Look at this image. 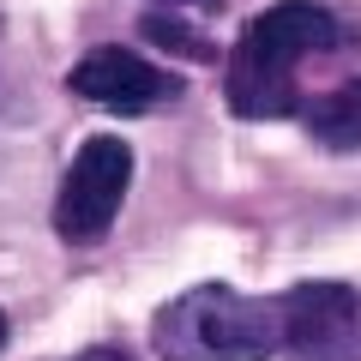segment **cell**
<instances>
[{"instance_id":"cell-4","label":"cell","mask_w":361,"mask_h":361,"mask_svg":"<svg viewBox=\"0 0 361 361\" xmlns=\"http://www.w3.org/2000/svg\"><path fill=\"white\" fill-rule=\"evenodd\" d=\"M283 355L289 361H361V289L295 283L283 301Z\"/></svg>"},{"instance_id":"cell-8","label":"cell","mask_w":361,"mask_h":361,"mask_svg":"<svg viewBox=\"0 0 361 361\" xmlns=\"http://www.w3.org/2000/svg\"><path fill=\"white\" fill-rule=\"evenodd\" d=\"M73 361H133V349H121V343H90V349H78Z\"/></svg>"},{"instance_id":"cell-6","label":"cell","mask_w":361,"mask_h":361,"mask_svg":"<svg viewBox=\"0 0 361 361\" xmlns=\"http://www.w3.org/2000/svg\"><path fill=\"white\" fill-rule=\"evenodd\" d=\"M307 133L331 151H361V78L337 85L331 97H319L307 109Z\"/></svg>"},{"instance_id":"cell-1","label":"cell","mask_w":361,"mask_h":361,"mask_svg":"<svg viewBox=\"0 0 361 361\" xmlns=\"http://www.w3.org/2000/svg\"><path fill=\"white\" fill-rule=\"evenodd\" d=\"M343 25L325 13L319 0H271L265 13L247 18L241 42L229 54V73H223V97H229L235 115L247 121H283L301 109L295 73L301 61L337 49Z\"/></svg>"},{"instance_id":"cell-3","label":"cell","mask_w":361,"mask_h":361,"mask_svg":"<svg viewBox=\"0 0 361 361\" xmlns=\"http://www.w3.org/2000/svg\"><path fill=\"white\" fill-rule=\"evenodd\" d=\"M133 187V145L121 133H97L73 151L54 193V235L66 247H97L121 217V199Z\"/></svg>"},{"instance_id":"cell-5","label":"cell","mask_w":361,"mask_h":361,"mask_svg":"<svg viewBox=\"0 0 361 361\" xmlns=\"http://www.w3.org/2000/svg\"><path fill=\"white\" fill-rule=\"evenodd\" d=\"M66 85H73V97H85L97 109H115V115H157V109L180 103V78L169 66L145 61L139 49H121V42L73 61Z\"/></svg>"},{"instance_id":"cell-9","label":"cell","mask_w":361,"mask_h":361,"mask_svg":"<svg viewBox=\"0 0 361 361\" xmlns=\"http://www.w3.org/2000/svg\"><path fill=\"white\" fill-rule=\"evenodd\" d=\"M163 6H193V13H217L223 0H163Z\"/></svg>"},{"instance_id":"cell-10","label":"cell","mask_w":361,"mask_h":361,"mask_svg":"<svg viewBox=\"0 0 361 361\" xmlns=\"http://www.w3.org/2000/svg\"><path fill=\"white\" fill-rule=\"evenodd\" d=\"M0 349H6V313H0Z\"/></svg>"},{"instance_id":"cell-7","label":"cell","mask_w":361,"mask_h":361,"mask_svg":"<svg viewBox=\"0 0 361 361\" xmlns=\"http://www.w3.org/2000/svg\"><path fill=\"white\" fill-rule=\"evenodd\" d=\"M139 37H145V42H157V49L187 54V61H211V54H217V49H211V42L199 37L193 25H180V18H169V13H151V18L139 25Z\"/></svg>"},{"instance_id":"cell-2","label":"cell","mask_w":361,"mask_h":361,"mask_svg":"<svg viewBox=\"0 0 361 361\" xmlns=\"http://www.w3.org/2000/svg\"><path fill=\"white\" fill-rule=\"evenodd\" d=\"M151 343L163 361H271L283 355V313L229 283H199L157 313Z\"/></svg>"}]
</instances>
